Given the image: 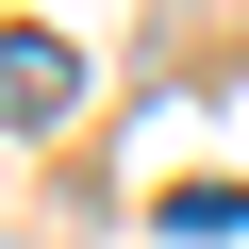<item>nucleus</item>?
<instances>
[{
	"label": "nucleus",
	"mask_w": 249,
	"mask_h": 249,
	"mask_svg": "<svg viewBox=\"0 0 249 249\" xmlns=\"http://www.w3.org/2000/svg\"><path fill=\"white\" fill-rule=\"evenodd\" d=\"M67 100H83L67 34H0V133H67Z\"/></svg>",
	"instance_id": "f257e3e1"
},
{
	"label": "nucleus",
	"mask_w": 249,
	"mask_h": 249,
	"mask_svg": "<svg viewBox=\"0 0 249 249\" xmlns=\"http://www.w3.org/2000/svg\"><path fill=\"white\" fill-rule=\"evenodd\" d=\"M150 216H166V232H183V249H232V232H249V183H166V199H150Z\"/></svg>",
	"instance_id": "f03ea898"
}]
</instances>
